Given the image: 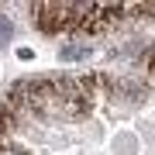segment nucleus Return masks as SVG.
<instances>
[{"instance_id":"f257e3e1","label":"nucleus","mask_w":155,"mask_h":155,"mask_svg":"<svg viewBox=\"0 0 155 155\" xmlns=\"http://www.w3.org/2000/svg\"><path fill=\"white\" fill-rule=\"evenodd\" d=\"M141 66H145V69H148L152 76H155V48H152V52H145V59H141Z\"/></svg>"},{"instance_id":"f03ea898","label":"nucleus","mask_w":155,"mask_h":155,"mask_svg":"<svg viewBox=\"0 0 155 155\" xmlns=\"http://www.w3.org/2000/svg\"><path fill=\"white\" fill-rule=\"evenodd\" d=\"M0 155H21V152H17L14 145H0Z\"/></svg>"}]
</instances>
